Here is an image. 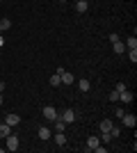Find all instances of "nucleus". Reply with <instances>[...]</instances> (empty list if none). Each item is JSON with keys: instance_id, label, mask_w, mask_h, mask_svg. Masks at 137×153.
Returning <instances> with one entry per match:
<instances>
[{"instance_id": "2eb2a0df", "label": "nucleus", "mask_w": 137, "mask_h": 153, "mask_svg": "<svg viewBox=\"0 0 137 153\" xmlns=\"http://www.w3.org/2000/svg\"><path fill=\"white\" fill-rule=\"evenodd\" d=\"M53 123H55V130H57V133H64V130H66V123L62 121L59 117H57V119H55V121H53Z\"/></svg>"}, {"instance_id": "9b49d317", "label": "nucleus", "mask_w": 137, "mask_h": 153, "mask_svg": "<svg viewBox=\"0 0 137 153\" xmlns=\"http://www.w3.org/2000/svg\"><path fill=\"white\" fill-rule=\"evenodd\" d=\"M112 126H114V123H112L110 119H103V121L98 123V128H101V133H110V130H112Z\"/></svg>"}, {"instance_id": "b1692460", "label": "nucleus", "mask_w": 137, "mask_h": 153, "mask_svg": "<svg viewBox=\"0 0 137 153\" xmlns=\"http://www.w3.org/2000/svg\"><path fill=\"white\" fill-rule=\"evenodd\" d=\"M114 89H117V91H124V89H126V82H117V87H114Z\"/></svg>"}, {"instance_id": "0eeeda50", "label": "nucleus", "mask_w": 137, "mask_h": 153, "mask_svg": "<svg viewBox=\"0 0 137 153\" xmlns=\"http://www.w3.org/2000/svg\"><path fill=\"white\" fill-rule=\"evenodd\" d=\"M7 135H12V126H9V123H5V121H0V137L5 140Z\"/></svg>"}, {"instance_id": "393cba45", "label": "nucleus", "mask_w": 137, "mask_h": 153, "mask_svg": "<svg viewBox=\"0 0 137 153\" xmlns=\"http://www.w3.org/2000/svg\"><path fill=\"white\" fill-rule=\"evenodd\" d=\"M94 151H96V153H105V151H107V146H101V144H98V146L94 149Z\"/></svg>"}, {"instance_id": "9d476101", "label": "nucleus", "mask_w": 137, "mask_h": 153, "mask_svg": "<svg viewBox=\"0 0 137 153\" xmlns=\"http://www.w3.org/2000/svg\"><path fill=\"white\" fill-rule=\"evenodd\" d=\"M62 82H64V85H73V82H76V76L69 73V71H62Z\"/></svg>"}, {"instance_id": "dca6fc26", "label": "nucleus", "mask_w": 137, "mask_h": 153, "mask_svg": "<svg viewBox=\"0 0 137 153\" xmlns=\"http://www.w3.org/2000/svg\"><path fill=\"white\" fill-rule=\"evenodd\" d=\"M50 128H44V126H41L39 128V137H41V140H50Z\"/></svg>"}, {"instance_id": "bb28decb", "label": "nucleus", "mask_w": 137, "mask_h": 153, "mask_svg": "<svg viewBox=\"0 0 137 153\" xmlns=\"http://www.w3.org/2000/svg\"><path fill=\"white\" fill-rule=\"evenodd\" d=\"M0 105H2V91H0Z\"/></svg>"}, {"instance_id": "6e6552de", "label": "nucleus", "mask_w": 137, "mask_h": 153, "mask_svg": "<svg viewBox=\"0 0 137 153\" xmlns=\"http://www.w3.org/2000/svg\"><path fill=\"white\" fill-rule=\"evenodd\" d=\"M87 9H89L87 0H76V12H78V14H85Z\"/></svg>"}, {"instance_id": "f3484780", "label": "nucleus", "mask_w": 137, "mask_h": 153, "mask_svg": "<svg viewBox=\"0 0 137 153\" xmlns=\"http://www.w3.org/2000/svg\"><path fill=\"white\" fill-rule=\"evenodd\" d=\"M130 48H137V37H128L126 39V51H130Z\"/></svg>"}, {"instance_id": "f8f14e48", "label": "nucleus", "mask_w": 137, "mask_h": 153, "mask_svg": "<svg viewBox=\"0 0 137 153\" xmlns=\"http://www.w3.org/2000/svg\"><path fill=\"white\" fill-rule=\"evenodd\" d=\"M133 98H135V96H133V91H121V94H119V101H124V103H133Z\"/></svg>"}, {"instance_id": "1a4fd4ad", "label": "nucleus", "mask_w": 137, "mask_h": 153, "mask_svg": "<svg viewBox=\"0 0 137 153\" xmlns=\"http://www.w3.org/2000/svg\"><path fill=\"white\" fill-rule=\"evenodd\" d=\"M112 48H114V53H117V55H124V53H126V44L121 41V39H119V41H114V44H112Z\"/></svg>"}, {"instance_id": "39448f33", "label": "nucleus", "mask_w": 137, "mask_h": 153, "mask_svg": "<svg viewBox=\"0 0 137 153\" xmlns=\"http://www.w3.org/2000/svg\"><path fill=\"white\" fill-rule=\"evenodd\" d=\"M121 119H124V126L126 128H135L137 126V117L135 114H124Z\"/></svg>"}, {"instance_id": "4be33fe9", "label": "nucleus", "mask_w": 137, "mask_h": 153, "mask_svg": "<svg viewBox=\"0 0 137 153\" xmlns=\"http://www.w3.org/2000/svg\"><path fill=\"white\" fill-rule=\"evenodd\" d=\"M110 135H112V137H119V135H121V128H117V126H112Z\"/></svg>"}, {"instance_id": "4468645a", "label": "nucleus", "mask_w": 137, "mask_h": 153, "mask_svg": "<svg viewBox=\"0 0 137 153\" xmlns=\"http://www.w3.org/2000/svg\"><path fill=\"white\" fill-rule=\"evenodd\" d=\"M89 87H91V85H89V80H87V78L78 80V89H80V91H89Z\"/></svg>"}, {"instance_id": "a211bd4d", "label": "nucleus", "mask_w": 137, "mask_h": 153, "mask_svg": "<svg viewBox=\"0 0 137 153\" xmlns=\"http://www.w3.org/2000/svg\"><path fill=\"white\" fill-rule=\"evenodd\" d=\"M55 144H57V146H64V144H66L64 133H57V135H55Z\"/></svg>"}, {"instance_id": "a878e982", "label": "nucleus", "mask_w": 137, "mask_h": 153, "mask_svg": "<svg viewBox=\"0 0 137 153\" xmlns=\"http://www.w3.org/2000/svg\"><path fill=\"white\" fill-rule=\"evenodd\" d=\"M2 44H5V39H2V34H0V46H2Z\"/></svg>"}, {"instance_id": "ddd939ff", "label": "nucleus", "mask_w": 137, "mask_h": 153, "mask_svg": "<svg viewBox=\"0 0 137 153\" xmlns=\"http://www.w3.org/2000/svg\"><path fill=\"white\" fill-rule=\"evenodd\" d=\"M98 144H101V140H98V137H89V140H87V151H94Z\"/></svg>"}, {"instance_id": "7ed1b4c3", "label": "nucleus", "mask_w": 137, "mask_h": 153, "mask_svg": "<svg viewBox=\"0 0 137 153\" xmlns=\"http://www.w3.org/2000/svg\"><path fill=\"white\" fill-rule=\"evenodd\" d=\"M44 117L48 119V121H55V119L59 117V112L53 108V105H46V108H44Z\"/></svg>"}, {"instance_id": "f257e3e1", "label": "nucleus", "mask_w": 137, "mask_h": 153, "mask_svg": "<svg viewBox=\"0 0 137 153\" xmlns=\"http://www.w3.org/2000/svg\"><path fill=\"white\" fill-rule=\"evenodd\" d=\"M5 144H7V151H19V146H21V142H19L16 135H7V137H5Z\"/></svg>"}, {"instance_id": "20e7f679", "label": "nucleus", "mask_w": 137, "mask_h": 153, "mask_svg": "<svg viewBox=\"0 0 137 153\" xmlns=\"http://www.w3.org/2000/svg\"><path fill=\"white\" fill-rule=\"evenodd\" d=\"M5 123H9V126H19L21 123V117L19 114H14V112H9V114H5Z\"/></svg>"}, {"instance_id": "423d86ee", "label": "nucleus", "mask_w": 137, "mask_h": 153, "mask_svg": "<svg viewBox=\"0 0 137 153\" xmlns=\"http://www.w3.org/2000/svg\"><path fill=\"white\" fill-rule=\"evenodd\" d=\"M62 71H64V69L59 66V69H57V73H53V76H50V80H48V82H50L53 87H59V82H62Z\"/></svg>"}, {"instance_id": "5701e85b", "label": "nucleus", "mask_w": 137, "mask_h": 153, "mask_svg": "<svg viewBox=\"0 0 137 153\" xmlns=\"http://www.w3.org/2000/svg\"><path fill=\"white\" fill-rule=\"evenodd\" d=\"M101 142H105V144H110V142H112V135H110V133H103V137H101Z\"/></svg>"}, {"instance_id": "cd10ccee", "label": "nucleus", "mask_w": 137, "mask_h": 153, "mask_svg": "<svg viewBox=\"0 0 137 153\" xmlns=\"http://www.w3.org/2000/svg\"><path fill=\"white\" fill-rule=\"evenodd\" d=\"M59 2H66V0H59Z\"/></svg>"}, {"instance_id": "6ab92c4d", "label": "nucleus", "mask_w": 137, "mask_h": 153, "mask_svg": "<svg viewBox=\"0 0 137 153\" xmlns=\"http://www.w3.org/2000/svg\"><path fill=\"white\" fill-rule=\"evenodd\" d=\"M9 27H12V21L9 19H0V30L5 32V30H9Z\"/></svg>"}, {"instance_id": "412c9836", "label": "nucleus", "mask_w": 137, "mask_h": 153, "mask_svg": "<svg viewBox=\"0 0 137 153\" xmlns=\"http://www.w3.org/2000/svg\"><path fill=\"white\" fill-rule=\"evenodd\" d=\"M119 94H121V91H117V89H114V91H110V96H107V98H110L112 103H117V101H119Z\"/></svg>"}, {"instance_id": "f03ea898", "label": "nucleus", "mask_w": 137, "mask_h": 153, "mask_svg": "<svg viewBox=\"0 0 137 153\" xmlns=\"http://www.w3.org/2000/svg\"><path fill=\"white\" fill-rule=\"evenodd\" d=\"M76 110H62V114H59V119H62V121L66 123V126H69V123H73L76 121Z\"/></svg>"}, {"instance_id": "aec40b11", "label": "nucleus", "mask_w": 137, "mask_h": 153, "mask_svg": "<svg viewBox=\"0 0 137 153\" xmlns=\"http://www.w3.org/2000/svg\"><path fill=\"white\" fill-rule=\"evenodd\" d=\"M128 59H130L133 64L137 62V48H130V51H128Z\"/></svg>"}, {"instance_id": "c85d7f7f", "label": "nucleus", "mask_w": 137, "mask_h": 153, "mask_svg": "<svg viewBox=\"0 0 137 153\" xmlns=\"http://www.w3.org/2000/svg\"><path fill=\"white\" fill-rule=\"evenodd\" d=\"M0 121H2V119H0Z\"/></svg>"}]
</instances>
